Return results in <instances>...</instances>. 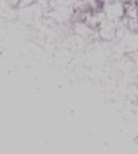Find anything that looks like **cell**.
<instances>
[]
</instances>
